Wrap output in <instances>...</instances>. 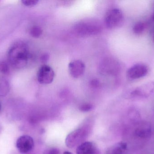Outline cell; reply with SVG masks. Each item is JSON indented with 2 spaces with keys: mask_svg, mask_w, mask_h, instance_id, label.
<instances>
[{
  "mask_svg": "<svg viewBox=\"0 0 154 154\" xmlns=\"http://www.w3.org/2000/svg\"><path fill=\"white\" fill-rule=\"evenodd\" d=\"M29 57L28 47L22 42L14 43L8 51V60L15 68L21 69L25 67L28 63Z\"/></svg>",
  "mask_w": 154,
  "mask_h": 154,
  "instance_id": "obj_1",
  "label": "cell"
},
{
  "mask_svg": "<svg viewBox=\"0 0 154 154\" xmlns=\"http://www.w3.org/2000/svg\"><path fill=\"white\" fill-rule=\"evenodd\" d=\"M75 32L81 36L96 35L101 31L100 24L96 20H88L77 24L75 27Z\"/></svg>",
  "mask_w": 154,
  "mask_h": 154,
  "instance_id": "obj_2",
  "label": "cell"
},
{
  "mask_svg": "<svg viewBox=\"0 0 154 154\" xmlns=\"http://www.w3.org/2000/svg\"><path fill=\"white\" fill-rule=\"evenodd\" d=\"M124 20L123 12L118 8H113L109 10L105 14L104 22L109 29H113L122 25Z\"/></svg>",
  "mask_w": 154,
  "mask_h": 154,
  "instance_id": "obj_3",
  "label": "cell"
},
{
  "mask_svg": "<svg viewBox=\"0 0 154 154\" xmlns=\"http://www.w3.org/2000/svg\"><path fill=\"white\" fill-rule=\"evenodd\" d=\"M87 136V132L85 129L78 128L72 131L68 135L66 139V146L69 148H73L82 143Z\"/></svg>",
  "mask_w": 154,
  "mask_h": 154,
  "instance_id": "obj_4",
  "label": "cell"
},
{
  "mask_svg": "<svg viewBox=\"0 0 154 154\" xmlns=\"http://www.w3.org/2000/svg\"><path fill=\"white\" fill-rule=\"evenodd\" d=\"M55 77L53 69L47 65H43L39 69L37 73V79L42 85H48L53 82Z\"/></svg>",
  "mask_w": 154,
  "mask_h": 154,
  "instance_id": "obj_5",
  "label": "cell"
},
{
  "mask_svg": "<svg viewBox=\"0 0 154 154\" xmlns=\"http://www.w3.org/2000/svg\"><path fill=\"white\" fill-rule=\"evenodd\" d=\"M16 146L21 153L29 152L34 148V142L33 138L29 135L21 136L17 139Z\"/></svg>",
  "mask_w": 154,
  "mask_h": 154,
  "instance_id": "obj_6",
  "label": "cell"
},
{
  "mask_svg": "<svg viewBox=\"0 0 154 154\" xmlns=\"http://www.w3.org/2000/svg\"><path fill=\"white\" fill-rule=\"evenodd\" d=\"M154 91V81H150L135 88L130 93L132 98H146Z\"/></svg>",
  "mask_w": 154,
  "mask_h": 154,
  "instance_id": "obj_7",
  "label": "cell"
},
{
  "mask_svg": "<svg viewBox=\"0 0 154 154\" xmlns=\"http://www.w3.org/2000/svg\"><path fill=\"white\" fill-rule=\"evenodd\" d=\"M149 72V68L143 64H137L129 68L127 72V76L131 80L138 79L145 77Z\"/></svg>",
  "mask_w": 154,
  "mask_h": 154,
  "instance_id": "obj_8",
  "label": "cell"
},
{
  "mask_svg": "<svg viewBox=\"0 0 154 154\" xmlns=\"http://www.w3.org/2000/svg\"><path fill=\"white\" fill-rule=\"evenodd\" d=\"M69 70L72 77L79 78L85 72V64L83 61L79 60L73 61L69 64Z\"/></svg>",
  "mask_w": 154,
  "mask_h": 154,
  "instance_id": "obj_9",
  "label": "cell"
},
{
  "mask_svg": "<svg viewBox=\"0 0 154 154\" xmlns=\"http://www.w3.org/2000/svg\"><path fill=\"white\" fill-rule=\"evenodd\" d=\"M152 134V126L148 122H142L137 126L135 130V135L141 139L150 138Z\"/></svg>",
  "mask_w": 154,
  "mask_h": 154,
  "instance_id": "obj_10",
  "label": "cell"
},
{
  "mask_svg": "<svg viewBox=\"0 0 154 154\" xmlns=\"http://www.w3.org/2000/svg\"><path fill=\"white\" fill-rule=\"evenodd\" d=\"M97 146L91 142H85L78 146L76 149L77 154H97Z\"/></svg>",
  "mask_w": 154,
  "mask_h": 154,
  "instance_id": "obj_11",
  "label": "cell"
},
{
  "mask_svg": "<svg viewBox=\"0 0 154 154\" xmlns=\"http://www.w3.org/2000/svg\"><path fill=\"white\" fill-rule=\"evenodd\" d=\"M127 149V144L124 142H119L115 145L111 150L109 154H125Z\"/></svg>",
  "mask_w": 154,
  "mask_h": 154,
  "instance_id": "obj_12",
  "label": "cell"
},
{
  "mask_svg": "<svg viewBox=\"0 0 154 154\" xmlns=\"http://www.w3.org/2000/svg\"><path fill=\"white\" fill-rule=\"evenodd\" d=\"M148 24L145 22L140 21L136 23L133 28V32L136 35H141L145 31Z\"/></svg>",
  "mask_w": 154,
  "mask_h": 154,
  "instance_id": "obj_13",
  "label": "cell"
},
{
  "mask_svg": "<svg viewBox=\"0 0 154 154\" xmlns=\"http://www.w3.org/2000/svg\"><path fill=\"white\" fill-rule=\"evenodd\" d=\"M10 86L9 82L6 79H0V96L4 97L9 93Z\"/></svg>",
  "mask_w": 154,
  "mask_h": 154,
  "instance_id": "obj_14",
  "label": "cell"
},
{
  "mask_svg": "<svg viewBox=\"0 0 154 154\" xmlns=\"http://www.w3.org/2000/svg\"><path fill=\"white\" fill-rule=\"evenodd\" d=\"M42 29L39 26H34L30 30L29 33L32 37L35 38H39L42 34Z\"/></svg>",
  "mask_w": 154,
  "mask_h": 154,
  "instance_id": "obj_15",
  "label": "cell"
},
{
  "mask_svg": "<svg viewBox=\"0 0 154 154\" xmlns=\"http://www.w3.org/2000/svg\"><path fill=\"white\" fill-rule=\"evenodd\" d=\"M10 71V68L5 61L0 62V72L2 74H7Z\"/></svg>",
  "mask_w": 154,
  "mask_h": 154,
  "instance_id": "obj_16",
  "label": "cell"
},
{
  "mask_svg": "<svg viewBox=\"0 0 154 154\" xmlns=\"http://www.w3.org/2000/svg\"><path fill=\"white\" fill-rule=\"evenodd\" d=\"M93 108V106L91 104L89 103H85L80 106L79 109L81 111L83 112L91 111Z\"/></svg>",
  "mask_w": 154,
  "mask_h": 154,
  "instance_id": "obj_17",
  "label": "cell"
},
{
  "mask_svg": "<svg viewBox=\"0 0 154 154\" xmlns=\"http://www.w3.org/2000/svg\"><path fill=\"white\" fill-rule=\"evenodd\" d=\"M23 4L28 7H32L37 5L38 3L37 0H23L22 1Z\"/></svg>",
  "mask_w": 154,
  "mask_h": 154,
  "instance_id": "obj_18",
  "label": "cell"
},
{
  "mask_svg": "<svg viewBox=\"0 0 154 154\" xmlns=\"http://www.w3.org/2000/svg\"><path fill=\"white\" fill-rule=\"evenodd\" d=\"M90 84L92 88H98L100 86V82L99 80H98L97 79H93L91 81Z\"/></svg>",
  "mask_w": 154,
  "mask_h": 154,
  "instance_id": "obj_19",
  "label": "cell"
},
{
  "mask_svg": "<svg viewBox=\"0 0 154 154\" xmlns=\"http://www.w3.org/2000/svg\"><path fill=\"white\" fill-rule=\"evenodd\" d=\"M49 55L48 53H45V54H43L41 57V60L42 61V62H47L49 60Z\"/></svg>",
  "mask_w": 154,
  "mask_h": 154,
  "instance_id": "obj_20",
  "label": "cell"
},
{
  "mask_svg": "<svg viewBox=\"0 0 154 154\" xmlns=\"http://www.w3.org/2000/svg\"><path fill=\"white\" fill-rule=\"evenodd\" d=\"M60 150L57 148H53L49 151L48 154H60Z\"/></svg>",
  "mask_w": 154,
  "mask_h": 154,
  "instance_id": "obj_21",
  "label": "cell"
},
{
  "mask_svg": "<svg viewBox=\"0 0 154 154\" xmlns=\"http://www.w3.org/2000/svg\"><path fill=\"white\" fill-rule=\"evenodd\" d=\"M151 36L152 40L154 43V25L152 27L151 30Z\"/></svg>",
  "mask_w": 154,
  "mask_h": 154,
  "instance_id": "obj_22",
  "label": "cell"
},
{
  "mask_svg": "<svg viewBox=\"0 0 154 154\" xmlns=\"http://www.w3.org/2000/svg\"><path fill=\"white\" fill-rule=\"evenodd\" d=\"M152 21L154 23V12L153 13L152 16Z\"/></svg>",
  "mask_w": 154,
  "mask_h": 154,
  "instance_id": "obj_23",
  "label": "cell"
},
{
  "mask_svg": "<svg viewBox=\"0 0 154 154\" xmlns=\"http://www.w3.org/2000/svg\"><path fill=\"white\" fill-rule=\"evenodd\" d=\"M63 154H74L70 152H65L63 153Z\"/></svg>",
  "mask_w": 154,
  "mask_h": 154,
  "instance_id": "obj_24",
  "label": "cell"
},
{
  "mask_svg": "<svg viewBox=\"0 0 154 154\" xmlns=\"http://www.w3.org/2000/svg\"><path fill=\"white\" fill-rule=\"evenodd\" d=\"M1 110H2V106H1V103H0V112H1Z\"/></svg>",
  "mask_w": 154,
  "mask_h": 154,
  "instance_id": "obj_25",
  "label": "cell"
}]
</instances>
